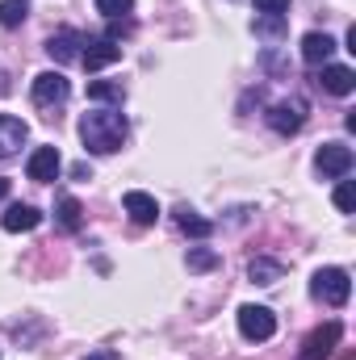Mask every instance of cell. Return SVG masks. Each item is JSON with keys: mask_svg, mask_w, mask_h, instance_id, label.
I'll return each instance as SVG.
<instances>
[{"mask_svg": "<svg viewBox=\"0 0 356 360\" xmlns=\"http://www.w3.org/2000/svg\"><path fill=\"white\" fill-rule=\"evenodd\" d=\"M352 205H356L352 180H340V188H336V210H340V214H352Z\"/></svg>", "mask_w": 356, "mask_h": 360, "instance_id": "cb8c5ba5", "label": "cell"}, {"mask_svg": "<svg viewBox=\"0 0 356 360\" xmlns=\"http://www.w3.org/2000/svg\"><path fill=\"white\" fill-rule=\"evenodd\" d=\"M177 226L184 231V235H193V239H205L210 231H214V222L210 218H201L197 210H189V205H180L177 210Z\"/></svg>", "mask_w": 356, "mask_h": 360, "instance_id": "2e32d148", "label": "cell"}, {"mask_svg": "<svg viewBox=\"0 0 356 360\" xmlns=\"http://www.w3.org/2000/svg\"><path fill=\"white\" fill-rule=\"evenodd\" d=\"M340 335H344V327H340L336 319H331V323H323V327H314V331L306 335V344H302L298 360H327L331 352H336Z\"/></svg>", "mask_w": 356, "mask_h": 360, "instance_id": "8992f818", "label": "cell"}, {"mask_svg": "<svg viewBox=\"0 0 356 360\" xmlns=\"http://www.w3.org/2000/svg\"><path fill=\"white\" fill-rule=\"evenodd\" d=\"M218 252H210V248H189V269L193 272H210V269H218Z\"/></svg>", "mask_w": 356, "mask_h": 360, "instance_id": "44dd1931", "label": "cell"}, {"mask_svg": "<svg viewBox=\"0 0 356 360\" xmlns=\"http://www.w3.org/2000/svg\"><path fill=\"white\" fill-rule=\"evenodd\" d=\"M289 0H256V13H285Z\"/></svg>", "mask_w": 356, "mask_h": 360, "instance_id": "d4e9b609", "label": "cell"}, {"mask_svg": "<svg viewBox=\"0 0 356 360\" xmlns=\"http://www.w3.org/2000/svg\"><path fill=\"white\" fill-rule=\"evenodd\" d=\"M281 272H285V269H281L276 260H265V256L248 264V276H252L256 285H276V281H281Z\"/></svg>", "mask_w": 356, "mask_h": 360, "instance_id": "ffe728a7", "label": "cell"}, {"mask_svg": "<svg viewBox=\"0 0 356 360\" xmlns=\"http://www.w3.org/2000/svg\"><path fill=\"white\" fill-rule=\"evenodd\" d=\"M55 222H59L63 231H80V222H84L80 201H76V197H59V205H55Z\"/></svg>", "mask_w": 356, "mask_h": 360, "instance_id": "e0dca14e", "label": "cell"}, {"mask_svg": "<svg viewBox=\"0 0 356 360\" xmlns=\"http://www.w3.org/2000/svg\"><path fill=\"white\" fill-rule=\"evenodd\" d=\"M314 168L323 172V176H348L352 172V147H344V143H323L319 147V155H314Z\"/></svg>", "mask_w": 356, "mask_h": 360, "instance_id": "52a82bcc", "label": "cell"}, {"mask_svg": "<svg viewBox=\"0 0 356 360\" xmlns=\"http://www.w3.org/2000/svg\"><path fill=\"white\" fill-rule=\"evenodd\" d=\"M126 134H130V126H126V117L117 109H92V113L80 117V139H84V147H89L92 155L122 151Z\"/></svg>", "mask_w": 356, "mask_h": 360, "instance_id": "6da1fadb", "label": "cell"}, {"mask_svg": "<svg viewBox=\"0 0 356 360\" xmlns=\"http://www.w3.org/2000/svg\"><path fill=\"white\" fill-rule=\"evenodd\" d=\"M319 84H323V92H331V96H348L356 89V72L344 68V63H327L323 76H319Z\"/></svg>", "mask_w": 356, "mask_h": 360, "instance_id": "5bb4252c", "label": "cell"}, {"mask_svg": "<svg viewBox=\"0 0 356 360\" xmlns=\"http://www.w3.org/2000/svg\"><path fill=\"white\" fill-rule=\"evenodd\" d=\"M25 139H30V126L13 113H0V160H13Z\"/></svg>", "mask_w": 356, "mask_h": 360, "instance_id": "8fae6325", "label": "cell"}, {"mask_svg": "<svg viewBox=\"0 0 356 360\" xmlns=\"http://www.w3.org/2000/svg\"><path fill=\"white\" fill-rule=\"evenodd\" d=\"M4 197H8V180L0 176V201H4Z\"/></svg>", "mask_w": 356, "mask_h": 360, "instance_id": "4316f807", "label": "cell"}, {"mask_svg": "<svg viewBox=\"0 0 356 360\" xmlns=\"http://www.w3.org/2000/svg\"><path fill=\"white\" fill-rule=\"evenodd\" d=\"M306 113H310V105H306L302 96H285V101H276V105L268 109V126H272L276 134H298V130L306 126Z\"/></svg>", "mask_w": 356, "mask_h": 360, "instance_id": "277c9868", "label": "cell"}, {"mask_svg": "<svg viewBox=\"0 0 356 360\" xmlns=\"http://www.w3.org/2000/svg\"><path fill=\"white\" fill-rule=\"evenodd\" d=\"M84 360H117V352H92V356H84Z\"/></svg>", "mask_w": 356, "mask_h": 360, "instance_id": "484cf974", "label": "cell"}, {"mask_svg": "<svg viewBox=\"0 0 356 360\" xmlns=\"http://www.w3.org/2000/svg\"><path fill=\"white\" fill-rule=\"evenodd\" d=\"M38 222H42V210L38 205H8L4 210V218H0V226L8 231V235H25V231H38Z\"/></svg>", "mask_w": 356, "mask_h": 360, "instance_id": "7c38bea8", "label": "cell"}, {"mask_svg": "<svg viewBox=\"0 0 356 360\" xmlns=\"http://www.w3.org/2000/svg\"><path fill=\"white\" fill-rule=\"evenodd\" d=\"M348 293H352V281H348L344 269H319L314 281H310V297L323 302V306H344Z\"/></svg>", "mask_w": 356, "mask_h": 360, "instance_id": "7a4b0ae2", "label": "cell"}, {"mask_svg": "<svg viewBox=\"0 0 356 360\" xmlns=\"http://www.w3.org/2000/svg\"><path fill=\"white\" fill-rule=\"evenodd\" d=\"M25 17H30V0H0V25L4 30H17Z\"/></svg>", "mask_w": 356, "mask_h": 360, "instance_id": "d6986e66", "label": "cell"}, {"mask_svg": "<svg viewBox=\"0 0 356 360\" xmlns=\"http://www.w3.org/2000/svg\"><path fill=\"white\" fill-rule=\"evenodd\" d=\"M68 96H72V84H68V76H59V72H42V76H34V84H30V101H34L38 109H59Z\"/></svg>", "mask_w": 356, "mask_h": 360, "instance_id": "3957f363", "label": "cell"}, {"mask_svg": "<svg viewBox=\"0 0 356 360\" xmlns=\"http://www.w3.org/2000/svg\"><path fill=\"white\" fill-rule=\"evenodd\" d=\"M122 205H126L130 222H139V226H151V222L160 218V201H155L151 193H143V188H130V193L122 197Z\"/></svg>", "mask_w": 356, "mask_h": 360, "instance_id": "30bf717a", "label": "cell"}, {"mask_svg": "<svg viewBox=\"0 0 356 360\" xmlns=\"http://www.w3.org/2000/svg\"><path fill=\"white\" fill-rule=\"evenodd\" d=\"M239 335L252 344H265L276 335V314L268 306H239Z\"/></svg>", "mask_w": 356, "mask_h": 360, "instance_id": "5b68a950", "label": "cell"}, {"mask_svg": "<svg viewBox=\"0 0 356 360\" xmlns=\"http://www.w3.org/2000/svg\"><path fill=\"white\" fill-rule=\"evenodd\" d=\"M130 8H134V0H96V13H101V17H109V21L126 17Z\"/></svg>", "mask_w": 356, "mask_h": 360, "instance_id": "603a6c76", "label": "cell"}, {"mask_svg": "<svg viewBox=\"0 0 356 360\" xmlns=\"http://www.w3.org/2000/svg\"><path fill=\"white\" fill-rule=\"evenodd\" d=\"M281 30H285V13H260V17H256V34L276 38Z\"/></svg>", "mask_w": 356, "mask_h": 360, "instance_id": "7402d4cb", "label": "cell"}, {"mask_svg": "<svg viewBox=\"0 0 356 360\" xmlns=\"http://www.w3.org/2000/svg\"><path fill=\"white\" fill-rule=\"evenodd\" d=\"M331 55H336V38H331V34H319V30H314V34H306V38H302V59H306L310 68L327 63Z\"/></svg>", "mask_w": 356, "mask_h": 360, "instance_id": "9a60e30c", "label": "cell"}, {"mask_svg": "<svg viewBox=\"0 0 356 360\" xmlns=\"http://www.w3.org/2000/svg\"><path fill=\"white\" fill-rule=\"evenodd\" d=\"M80 46H84V38H80L76 30H59V34L46 38V55H51L55 63H72V59H80Z\"/></svg>", "mask_w": 356, "mask_h": 360, "instance_id": "4fadbf2b", "label": "cell"}, {"mask_svg": "<svg viewBox=\"0 0 356 360\" xmlns=\"http://www.w3.org/2000/svg\"><path fill=\"white\" fill-rule=\"evenodd\" d=\"M126 89L117 80H92L89 84V101H101V105H122Z\"/></svg>", "mask_w": 356, "mask_h": 360, "instance_id": "ac0fdd59", "label": "cell"}, {"mask_svg": "<svg viewBox=\"0 0 356 360\" xmlns=\"http://www.w3.org/2000/svg\"><path fill=\"white\" fill-rule=\"evenodd\" d=\"M59 168H63L59 147H34V151H30V160H25V176L38 180V184L55 180V176H59Z\"/></svg>", "mask_w": 356, "mask_h": 360, "instance_id": "ba28073f", "label": "cell"}, {"mask_svg": "<svg viewBox=\"0 0 356 360\" xmlns=\"http://www.w3.org/2000/svg\"><path fill=\"white\" fill-rule=\"evenodd\" d=\"M117 59H122V46H117L113 38H89L84 51H80V63H84L89 72H101V68H109V63H117Z\"/></svg>", "mask_w": 356, "mask_h": 360, "instance_id": "9c48e42d", "label": "cell"}]
</instances>
